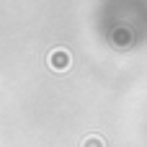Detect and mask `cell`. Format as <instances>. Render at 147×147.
Returning a JSON list of instances; mask_svg holds the SVG:
<instances>
[{
	"instance_id": "7a4b0ae2",
	"label": "cell",
	"mask_w": 147,
	"mask_h": 147,
	"mask_svg": "<svg viewBox=\"0 0 147 147\" xmlns=\"http://www.w3.org/2000/svg\"><path fill=\"white\" fill-rule=\"evenodd\" d=\"M85 147H101V142H98V140H90V142H88Z\"/></svg>"
},
{
	"instance_id": "6da1fadb",
	"label": "cell",
	"mask_w": 147,
	"mask_h": 147,
	"mask_svg": "<svg viewBox=\"0 0 147 147\" xmlns=\"http://www.w3.org/2000/svg\"><path fill=\"white\" fill-rule=\"evenodd\" d=\"M49 65H52L54 70H65V67H70V54H67L65 49H54L52 57H49Z\"/></svg>"
}]
</instances>
